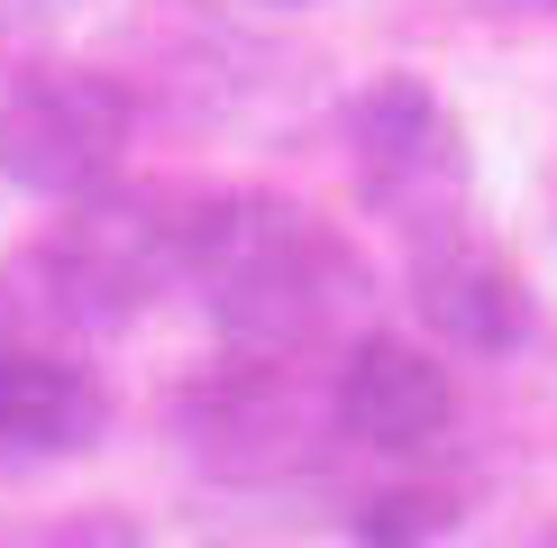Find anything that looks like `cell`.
<instances>
[{
  "label": "cell",
  "instance_id": "obj_5",
  "mask_svg": "<svg viewBox=\"0 0 557 548\" xmlns=\"http://www.w3.org/2000/svg\"><path fill=\"white\" fill-rule=\"evenodd\" d=\"M330 439H338L330 394H311L293 365L228 357L220 375H201V384L174 394V448L201 475H220V485H284V475L320 466Z\"/></svg>",
  "mask_w": 557,
  "mask_h": 548
},
{
  "label": "cell",
  "instance_id": "obj_1",
  "mask_svg": "<svg viewBox=\"0 0 557 548\" xmlns=\"http://www.w3.org/2000/svg\"><path fill=\"white\" fill-rule=\"evenodd\" d=\"M183 284L201 292L220 348L247 365H301L338 348L347 320L375 302V274L357 247L320 211L274 192H193Z\"/></svg>",
  "mask_w": 557,
  "mask_h": 548
},
{
  "label": "cell",
  "instance_id": "obj_10",
  "mask_svg": "<svg viewBox=\"0 0 557 548\" xmlns=\"http://www.w3.org/2000/svg\"><path fill=\"white\" fill-rule=\"evenodd\" d=\"M0 548H147L128 512H110V502H83V512H55V521H18V531H0Z\"/></svg>",
  "mask_w": 557,
  "mask_h": 548
},
{
  "label": "cell",
  "instance_id": "obj_2",
  "mask_svg": "<svg viewBox=\"0 0 557 548\" xmlns=\"http://www.w3.org/2000/svg\"><path fill=\"white\" fill-rule=\"evenodd\" d=\"M183 220H193V192L174 183H110L74 201L28 257L37 311H55L64 329H128L183 274Z\"/></svg>",
  "mask_w": 557,
  "mask_h": 548
},
{
  "label": "cell",
  "instance_id": "obj_8",
  "mask_svg": "<svg viewBox=\"0 0 557 548\" xmlns=\"http://www.w3.org/2000/svg\"><path fill=\"white\" fill-rule=\"evenodd\" d=\"M110 429V394L46 348H0V466H55Z\"/></svg>",
  "mask_w": 557,
  "mask_h": 548
},
{
  "label": "cell",
  "instance_id": "obj_11",
  "mask_svg": "<svg viewBox=\"0 0 557 548\" xmlns=\"http://www.w3.org/2000/svg\"><path fill=\"white\" fill-rule=\"evenodd\" d=\"M521 548H557V531H530V539H521Z\"/></svg>",
  "mask_w": 557,
  "mask_h": 548
},
{
  "label": "cell",
  "instance_id": "obj_9",
  "mask_svg": "<svg viewBox=\"0 0 557 548\" xmlns=\"http://www.w3.org/2000/svg\"><path fill=\"white\" fill-rule=\"evenodd\" d=\"M357 548H438L457 531V494L448 485H384L357 502Z\"/></svg>",
  "mask_w": 557,
  "mask_h": 548
},
{
  "label": "cell",
  "instance_id": "obj_4",
  "mask_svg": "<svg viewBox=\"0 0 557 548\" xmlns=\"http://www.w3.org/2000/svg\"><path fill=\"white\" fill-rule=\"evenodd\" d=\"M137 101L101 64H28L0 91V174L28 201H91L128 174Z\"/></svg>",
  "mask_w": 557,
  "mask_h": 548
},
{
  "label": "cell",
  "instance_id": "obj_13",
  "mask_svg": "<svg viewBox=\"0 0 557 548\" xmlns=\"http://www.w3.org/2000/svg\"><path fill=\"white\" fill-rule=\"evenodd\" d=\"M0 348H10V338H0Z\"/></svg>",
  "mask_w": 557,
  "mask_h": 548
},
{
  "label": "cell",
  "instance_id": "obj_3",
  "mask_svg": "<svg viewBox=\"0 0 557 548\" xmlns=\"http://www.w3.org/2000/svg\"><path fill=\"white\" fill-rule=\"evenodd\" d=\"M347 137V174H357V201L384 228H403L411 257L438 238H467V201H475V155L457 110L438 101L421 74H375L347 91L338 110Z\"/></svg>",
  "mask_w": 557,
  "mask_h": 548
},
{
  "label": "cell",
  "instance_id": "obj_6",
  "mask_svg": "<svg viewBox=\"0 0 557 548\" xmlns=\"http://www.w3.org/2000/svg\"><path fill=\"white\" fill-rule=\"evenodd\" d=\"M330 429L347 448H375V457H430L457 429V375L421 348V338L366 329V338L338 348Z\"/></svg>",
  "mask_w": 557,
  "mask_h": 548
},
{
  "label": "cell",
  "instance_id": "obj_7",
  "mask_svg": "<svg viewBox=\"0 0 557 548\" xmlns=\"http://www.w3.org/2000/svg\"><path fill=\"white\" fill-rule=\"evenodd\" d=\"M411 302H421V320L467 357H521L530 338H540V302H530L521 265L503 257V247H484V238L421 247V257H411Z\"/></svg>",
  "mask_w": 557,
  "mask_h": 548
},
{
  "label": "cell",
  "instance_id": "obj_12",
  "mask_svg": "<svg viewBox=\"0 0 557 548\" xmlns=\"http://www.w3.org/2000/svg\"><path fill=\"white\" fill-rule=\"evenodd\" d=\"M265 10H311V0H265Z\"/></svg>",
  "mask_w": 557,
  "mask_h": 548
}]
</instances>
